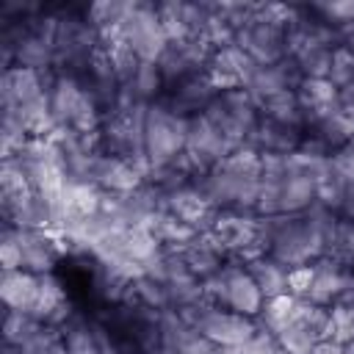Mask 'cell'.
Returning a JSON list of instances; mask_svg holds the SVG:
<instances>
[{"label":"cell","mask_w":354,"mask_h":354,"mask_svg":"<svg viewBox=\"0 0 354 354\" xmlns=\"http://www.w3.org/2000/svg\"><path fill=\"white\" fill-rule=\"evenodd\" d=\"M301 141H304V130L301 127H293V124H285V122H274V119L260 113L246 147H252L260 155H293V152L301 149Z\"/></svg>","instance_id":"24"},{"label":"cell","mask_w":354,"mask_h":354,"mask_svg":"<svg viewBox=\"0 0 354 354\" xmlns=\"http://www.w3.org/2000/svg\"><path fill=\"white\" fill-rule=\"evenodd\" d=\"M202 296L213 307H224V310H232V313L254 318V321L266 304V296L257 288V282L252 279L243 260H232V257L224 263V268L218 274H213L210 279L202 282Z\"/></svg>","instance_id":"7"},{"label":"cell","mask_w":354,"mask_h":354,"mask_svg":"<svg viewBox=\"0 0 354 354\" xmlns=\"http://www.w3.org/2000/svg\"><path fill=\"white\" fill-rule=\"evenodd\" d=\"M260 113L274 119V122H285V124H293V127H301L304 130V111H301V102L296 97V91H285L268 102L260 105Z\"/></svg>","instance_id":"31"},{"label":"cell","mask_w":354,"mask_h":354,"mask_svg":"<svg viewBox=\"0 0 354 354\" xmlns=\"http://www.w3.org/2000/svg\"><path fill=\"white\" fill-rule=\"evenodd\" d=\"M337 102H340V105H343L348 113H354V80L337 88Z\"/></svg>","instance_id":"37"},{"label":"cell","mask_w":354,"mask_h":354,"mask_svg":"<svg viewBox=\"0 0 354 354\" xmlns=\"http://www.w3.org/2000/svg\"><path fill=\"white\" fill-rule=\"evenodd\" d=\"M337 213L315 202L304 213L260 216V252L279 266L301 268L326 257L329 235L337 224Z\"/></svg>","instance_id":"1"},{"label":"cell","mask_w":354,"mask_h":354,"mask_svg":"<svg viewBox=\"0 0 354 354\" xmlns=\"http://www.w3.org/2000/svg\"><path fill=\"white\" fill-rule=\"evenodd\" d=\"M3 351H8V354H69L61 329L50 326V324H41L19 348H6L3 346Z\"/></svg>","instance_id":"30"},{"label":"cell","mask_w":354,"mask_h":354,"mask_svg":"<svg viewBox=\"0 0 354 354\" xmlns=\"http://www.w3.org/2000/svg\"><path fill=\"white\" fill-rule=\"evenodd\" d=\"M41 290H44V274H33V271H3L0 279V299L6 304V310H19L36 318L39 301H41Z\"/></svg>","instance_id":"25"},{"label":"cell","mask_w":354,"mask_h":354,"mask_svg":"<svg viewBox=\"0 0 354 354\" xmlns=\"http://www.w3.org/2000/svg\"><path fill=\"white\" fill-rule=\"evenodd\" d=\"M260 196L257 216H285L304 213L318 202V185L329 169V160L310 158L304 152L293 155H260Z\"/></svg>","instance_id":"2"},{"label":"cell","mask_w":354,"mask_h":354,"mask_svg":"<svg viewBox=\"0 0 354 354\" xmlns=\"http://www.w3.org/2000/svg\"><path fill=\"white\" fill-rule=\"evenodd\" d=\"M50 113L55 122V130H72L83 136H97L102 124V113L88 97V91L80 86L72 75H58L50 83Z\"/></svg>","instance_id":"8"},{"label":"cell","mask_w":354,"mask_h":354,"mask_svg":"<svg viewBox=\"0 0 354 354\" xmlns=\"http://www.w3.org/2000/svg\"><path fill=\"white\" fill-rule=\"evenodd\" d=\"M188 119L171 113L166 105L155 102L144 116V152L149 160V171L177 160L185 152Z\"/></svg>","instance_id":"11"},{"label":"cell","mask_w":354,"mask_h":354,"mask_svg":"<svg viewBox=\"0 0 354 354\" xmlns=\"http://www.w3.org/2000/svg\"><path fill=\"white\" fill-rule=\"evenodd\" d=\"M216 94H218V88L213 86V80L207 75H202V77L185 80V83H180L174 88H166L158 102L166 105L171 113L183 116V119H194V116H199V113H205L210 108Z\"/></svg>","instance_id":"23"},{"label":"cell","mask_w":354,"mask_h":354,"mask_svg":"<svg viewBox=\"0 0 354 354\" xmlns=\"http://www.w3.org/2000/svg\"><path fill=\"white\" fill-rule=\"evenodd\" d=\"M0 263H3V271H19L22 268V252H19V241H17L14 227H6L3 230V238H0Z\"/></svg>","instance_id":"36"},{"label":"cell","mask_w":354,"mask_h":354,"mask_svg":"<svg viewBox=\"0 0 354 354\" xmlns=\"http://www.w3.org/2000/svg\"><path fill=\"white\" fill-rule=\"evenodd\" d=\"M158 17H160V25H163L169 41L205 39V28L210 22V3L163 0V3H158Z\"/></svg>","instance_id":"17"},{"label":"cell","mask_w":354,"mask_h":354,"mask_svg":"<svg viewBox=\"0 0 354 354\" xmlns=\"http://www.w3.org/2000/svg\"><path fill=\"white\" fill-rule=\"evenodd\" d=\"M301 72L296 66L293 58H282L279 64H268V66H254L249 83H246V91L252 94V100L257 102V108L285 91H296L301 86Z\"/></svg>","instance_id":"21"},{"label":"cell","mask_w":354,"mask_h":354,"mask_svg":"<svg viewBox=\"0 0 354 354\" xmlns=\"http://www.w3.org/2000/svg\"><path fill=\"white\" fill-rule=\"evenodd\" d=\"M263 160L252 147H241L207 174L199 177V188L218 213H257Z\"/></svg>","instance_id":"3"},{"label":"cell","mask_w":354,"mask_h":354,"mask_svg":"<svg viewBox=\"0 0 354 354\" xmlns=\"http://www.w3.org/2000/svg\"><path fill=\"white\" fill-rule=\"evenodd\" d=\"M252 274V279L257 282V288L263 290L266 299H274V296H285L288 293V268L279 266L277 260L266 257V254H257L252 260L243 263Z\"/></svg>","instance_id":"28"},{"label":"cell","mask_w":354,"mask_h":354,"mask_svg":"<svg viewBox=\"0 0 354 354\" xmlns=\"http://www.w3.org/2000/svg\"><path fill=\"white\" fill-rule=\"evenodd\" d=\"M340 33H343V44H346V47H348V50L354 53V22H351L348 28H343Z\"/></svg>","instance_id":"39"},{"label":"cell","mask_w":354,"mask_h":354,"mask_svg":"<svg viewBox=\"0 0 354 354\" xmlns=\"http://www.w3.org/2000/svg\"><path fill=\"white\" fill-rule=\"evenodd\" d=\"M213 55V47L205 39H185V41H169L163 55L158 58V69L166 88H174L185 80L202 77L207 72V61Z\"/></svg>","instance_id":"15"},{"label":"cell","mask_w":354,"mask_h":354,"mask_svg":"<svg viewBox=\"0 0 354 354\" xmlns=\"http://www.w3.org/2000/svg\"><path fill=\"white\" fill-rule=\"evenodd\" d=\"M207 235L232 260H252L260 252V216L257 213H218Z\"/></svg>","instance_id":"14"},{"label":"cell","mask_w":354,"mask_h":354,"mask_svg":"<svg viewBox=\"0 0 354 354\" xmlns=\"http://www.w3.org/2000/svg\"><path fill=\"white\" fill-rule=\"evenodd\" d=\"M163 210L174 216L177 221L188 224L194 232H207L218 216V210L213 207V202L205 196V191L196 183L183 185L171 194H163Z\"/></svg>","instance_id":"19"},{"label":"cell","mask_w":354,"mask_h":354,"mask_svg":"<svg viewBox=\"0 0 354 354\" xmlns=\"http://www.w3.org/2000/svg\"><path fill=\"white\" fill-rule=\"evenodd\" d=\"M332 340L348 343L354 340V304H340L332 307Z\"/></svg>","instance_id":"35"},{"label":"cell","mask_w":354,"mask_h":354,"mask_svg":"<svg viewBox=\"0 0 354 354\" xmlns=\"http://www.w3.org/2000/svg\"><path fill=\"white\" fill-rule=\"evenodd\" d=\"M216 351L218 348L196 326H191L177 310H163L158 354H216Z\"/></svg>","instance_id":"20"},{"label":"cell","mask_w":354,"mask_h":354,"mask_svg":"<svg viewBox=\"0 0 354 354\" xmlns=\"http://www.w3.org/2000/svg\"><path fill=\"white\" fill-rule=\"evenodd\" d=\"M254 61L235 44L230 47H221V50H213L210 61H207V77L213 80V86L218 91L224 88H246L252 72H254Z\"/></svg>","instance_id":"22"},{"label":"cell","mask_w":354,"mask_h":354,"mask_svg":"<svg viewBox=\"0 0 354 354\" xmlns=\"http://www.w3.org/2000/svg\"><path fill=\"white\" fill-rule=\"evenodd\" d=\"M343 354H354V340H348V343H343Z\"/></svg>","instance_id":"40"},{"label":"cell","mask_w":354,"mask_h":354,"mask_svg":"<svg viewBox=\"0 0 354 354\" xmlns=\"http://www.w3.org/2000/svg\"><path fill=\"white\" fill-rule=\"evenodd\" d=\"M144 180H147V174H141L133 163L113 158V155H102V152H100V158L94 163V174H91V185L105 194H130V191L141 188Z\"/></svg>","instance_id":"26"},{"label":"cell","mask_w":354,"mask_h":354,"mask_svg":"<svg viewBox=\"0 0 354 354\" xmlns=\"http://www.w3.org/2000/svg\"><path fill=\"white\" fill-rule=\"evenodd\" d=\"M108 36H116L119 41H124L136 53V58L147 61V64H158V58L169 47V36H166L160 17H158V3H152V0L127 3L122 22Z\"/></svg>","instance_id":"9"},{"label":"cell","mask_w":354,"mask_h":354,"mask_svg":"<svg viewBox=\"0 0 354 354\" xmlns=\"http://www.w3.org/2000/svg\"><path fill=\"white\" fill-rule=\"evenodd\" d=\"M293 6L257 3L254 11L235 30V47H241L257 66L279 64L288 58V19Z\"/></svg>","instance_id":"5"},{"label":"cell","mask_w":354,"mask_h":354,"mask_svg":"<svg viewBox=\"0 0 354 354\" xmlns=\"http://www.w3.org/2000/svg\"><path fill=\"white\" fill-rule=\"evenodd\" d=\"M329 337H332L329 307L313 304L307 299H296L288 321L274 332V340L285 354H310L315 343L329 340Z\"/></svg>","instance_id":"12"},{"label":"cell","mask_w":354,"mask_h":354,"mask_svg":"<svg viewBox=\"0 0 354 354\" xmlns=\"http://www.w3.org/2000/svg\"><path fill=\"white\" fill-rule=\"evenodd\" d=\"M39 326H41V321H36L33 315L19 313V310H6V321H3V343H6V348H19Z\"/></svg>","instance_id":"32"},{"label":"cell","mask_w":354,"mask_h":354,"mask_svg":"<svg viewBox=\"0 0 354 354\" xmlns=\"http://www.w3.org/2000/svg\"><path fill=\"white\" fill-rule=\"evenodd\" d=\"M307 301L321 307L354 304V271L335 263L332 257H321L313 263V279L307 288Z\"/></svg>","instance_id":"16"},{"label":"cell","mask_w":354,"mask_h":354,"mask_svg":"<svg viewBox=\"0 0 354 354\" xmlns=\"http://www.w3.org/2000/svg\"><path fill=\"white\" fill-rule=\"evenodd\" d=\"M310 354H343V343H337V340H321V343H315L313 348H310Z\"/></svg>","instance_id":"38"},{"label":"cell","mask_w":354,"mask_h":354,"mask_svg":"<svg viewBox=\"0 0 354 354\" xmlns=\"http://www.w3.org/2000/svg\"><path fill=\"white\" fill-rule=\"evenodd\" d=\"M313 14H318L326 25L343 30L354 22V0H332V3H307Z\"/></svg>","instance_id":"33"},{"label":"cell","mask_w":354,"mask_h":354,"mask_svg":"<svg viewBox=\"0 0 354 354\" xmlns=\"http://www.w3.org/2000/svg\"><path fill=\"white\" fill-rule=\"evenodd\" d=\"M326 80H329L335 88H340V86H346V83L354 80V53H351L346 44H337V47L332 50V61H329V75H326Z\"/></svg>","instance_id":"34"},{"label":"cell","mask_w":354,"mask_h":354,"mask_svg":"<svg viewBox=\"0 0 354 354\" xmlns=\"http://www.w3.org/2000/svg\"><path fill=\"white\" fill-rule=\"evenodd\" d=\"M88 3H55V72L77 77L102 47L100 30L86 17Z\"/></svg>","instance_id":"4"},{"label":"cell","mask_w":354,"mask_h":354,"mask_svg":"<svg viewBox=\"0 0 354 354\" xmlns=\"http://www.w3.org/2000/svg\"><path fill=\"white\" fill-rule=\"evenodd\" d=\"M22 252V268L33 274H55V266L66 257L64 235L55 230H14Z\"/></svg>","instance_id":"18"},{"label":"cell","mask_w":354,"mask_h":354,"mask_svg":"<svg viewBox=\"0 0 354 354\" xmlns=\"http://www.w3.org/2000/svg\"><path fill=\"white\" fill-rule=\"evenodd\" d=\"M205 116L235 144V147H246L257 119H260V108L252 100V94L246 88H224L216 94V100L210 102V108L205 111Z\"/></svg>","instance_id":"13"},{"label":"cell","mask_w":354,"mask_h":354,"mask_svg":"<svg viewBox=\"0 0 354 354\" xmlns=\"http://www.w3.org/2000/svg\"><path fill=\"white\" fill-rule=\"evenodd\" d=\"M296 97H299V102H301L304 122H307L310 116H318V113H324V111L340 105V102H337V88H335L329 80H315V77H304L301 86L296 88Z\"/></svg>","instance_id":"29"},{"label":"cell","mask_w":354,"mask_h":354,"mask_svg":"<svg viewBox=\"0 0 354 354\" xmlns=\"http://www.w3.org/2000/svg\"><path fill=\"white\" fill-rule=\"evenodd\" d=\"M177 254L183 257V263L188 266V271H191L199 282H205V279H210L213 274H218V271L224 268V263L230 260V257L216 246V241H213L207 232H199L196 238H191L185 246L177 249Z\"/></svg>","instance_id":"27"},{"label":"cell","mask_w":354,"mask_h":354,"mask_svg":"<svg viewBox=\"0 0 354 354\" xmlns=\"http://www.w3.org/2000/svg\"><path fill=\"white\" fill-rule=\"evenodd\" d=\"M144 116L147 108L119 102L113 111L102 116V124L97 130V144L102 155L122 158L133 163L141 174H149V160L144 152Z\"/></svg>","instance_id":"6"},{"label":"cell","mask_w":354,"mask_h":354,"mask_svg":"<svg viewBox=\"0 0 354 354\" xmlns=\"http://www.w3.org/2000/svg\"><path fill=\"white\" fill-rule=\"evenodd\" d=\"M177 313L191 326H196L216 348H241V346H249L260 335V326L254 318L238 315V313L224 310V307H213L205 299L191 304V307H183Z\"/></svg>","instance_id":"10"}]
</instances>
